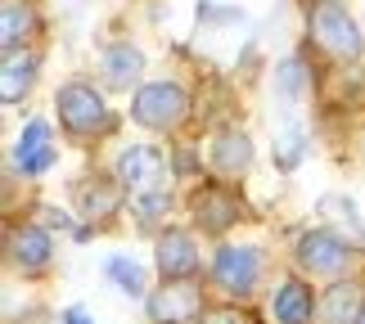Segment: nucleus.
Here are the masks:
<instances>
[{"instance_id":"nucleus-23","label":"nucleus","mask_w":365,"mask_h":324,"mask_svg":"<svg viewBox=\"0 0 365 324\" xmlns=\"http://www.w3.org/2000/svg\"><path fill=\"white\" fill-rule=\"evenodd\" d=\"M361 324H365V315H361Z\"/></svg>"},{"instance_id":"nucleus-9","label":"nucleus","mask_w":365,"mask_h":324,"mask_svg":"<svg viewBox=\"0 0 365 324\" xmlns=\"http://www.w3.org/2000/svg\"><path fill=\"white\" fill-rule=\"evenodd\" d=\"M190 216H194V230L226 234L235 221H244V203L230 185H199L190 194Z\"/></svg>"},{"instance_id":"nucleus-3","label":"nucleus","mask_w":365,"mask_h":324,"mask_svg":"<svg viewBox=\"0 0 365 324\" xmlns=\"http://www.w3.org/2000/svg\"><path fill=\"white\" fill-rule=\"evenodd\" d=\"M54 108H59V126L77 140H95L113 131V108L104 104V95L86 86V81H68L54 95Z\"/></svg>"},{"instance_id":"nucleus-2","label":"nucleus","mask_w":365,"mask_h":324,"mask_svg":"<svg viewBox=\"0 0 365 324\" xmlns=\"http://www.w3.org/2000/svg\"><path fill=\"white\" fill-rule=\"evenodd\" d=\"M307 23H312L316 46L325 50V54H334V59L356 63L361 54H365V36H361V27H356L352 14H347L343 0H312Z\"/></svg>"},{"instance_id":"nucleus-20","label":"nucleus","mask_w":365,"mask_h":324,"mask_svg":"<svg viewBox=\"0 0 365 324\" xmlns=\"http://www.w3.org/2000/svg\"><path fill=\"white\" fill-rule=\"evenodd\" d=\"M199 324H257V315L244 302H226V306H207L199 315Z\"/></svg>"},{"instance_id":"nucleus-16","label":"nucleus","mask_w":365,"mask_h":324,"mask_svg":"<svg viewBox=\"0 0 365 324\" xmlns=\"http://www.w3.org/2000/svg\"><path fill=\"white\" fill-rule=\"evenodd\" d=\"M36 86V54L27 50H5V68H0V100L23 104Z\"/></svg>"},{"instance_id":"nucleus-4","label":"nucleus","mask_w":365,"mask_h":324,"mask_svg":"<svg viewBox=\"0 0 365 324\" xmlns=\"http://www.w3.org/2000/svg\"><path fill=\"white\" fill-rule=\"evenodd\" d=\"M207 279L226 302H248L262 284V248L248 244H221L212 266H207Z\"/></svg>"},{"instance_id":"nucleus-13","label":"nucleus","mask_w":365,"mask_h":324,"mask_svg":"<svg viewBox=\"0 0 365 324\" xmlns=\"http://www.w3.org/2000/svg\"><path fill=\"white\" fill-rule=\"evenodd\" d=\"M365 315V284L361 279H334V284L320 293V311L316 324H361Z\"/></svg>"},{"instance_id":"nucleus-1","label":"nucleus","mask_w":365,"mask_h":324,"mask_svg":"<svg viewBox=\"0 0 365 324\" xmlns=\"http://www.w3.org/2000/svg\"><path fill=\"white\" fill-rule=\"evenodd\" d=\"M361 266V248L352 244L347 234L339 230H325V225H316V230H302L298 244H293V271L307 275V279H347Z\"/></svg>"},{"instance_id":"nucleus-19","label":"nucleus","mask_w":365,"mask_h":324,"mask_svg":"<svg viewBox=\"0 0 365 324\" xmlns=\"http://www.w3.org/2000/svg\"><path fill=\"white\" fill-rule=\"evenodd\" d=\"M108 279L126 293V298H145V275H140V266L135 261H126V257H108Z\"/></svg>"},{"instance_id":"nucleus-10","label":"nucleus","mask_w":365,"mask_h":324,"mask_svg":"<svg viewBox=\"0 0 365 324\" xmlns=\"http://www.w3.org/2000/svg\"><path fill=\"white\" fill-rule=\"evenodd\" d=\"M153 266H158L163 279H199L203 252L194 230H163L158 244H153Z\"/></svg>"},{"instance_id":"nucleus-22","label":"nucleus","mask_w":365,"mask_h":324,"mask_svg":"<svg viewBox=\"0 0 365 324\" xmlns=\"http://www.w3.org/2000/svg\"><path fill=\"white\" fill-rule=\"evenodd\" d=\"M298 90H302V63L289 59L284 68H279V95H284V100H293Z\"/></svg>"},{"instance_id":"nucleus-7","label":"nucleus","mask_w":365,"mask_h":324,"mask_svg":"<svg viewBox=\"0 0 365 324\" xmlns=\"http://www.w3.org/2000/svg\"><path fill=\"white\" fill-rule=\"evenodd\" d=\"M113 176L122 180V189L131 199H145V194H158V189H172L167 180V158L158 145H126L113 162Z\"/></svg>"},{"instance_id":"nucleus-5","label":"nucleus","mask_w":365,"mask_h":324,"mask_svg":"<svg viewBox=\"0 0 365 324\" xmlns=\"http://www.w3.org/2000/svg\"><path fill=\"white\" fill-rule=\"evenodd\" d=\"M131 117L145 126V131H158V135H172L185 126L190 117V95L180 81H149V86L135 90L131 100Z\"/></svg>"},{"instance_id":"nucleus-14","label":"nucleus","mask_w":365,"mask_h":324,"mask_svg":"<svg viewBox=\"0 0 365 324\" xmlns=\"http://www.w3.org/2000/svg\"><path fill=\"white\" fill-rule=\"evenodd\" d=\"M54 158H59V149H54V135H50V122H27L19 145H14V167H19L23 176H46Z\"/></svg>"},{"instance_id":"nucleus-18","label":"nucleus","mask_w":365,"mask_h":324,"mask_svg":"<svg viewBox=\"0 0 365 324\" xmlns=\"http://www.w3.org/2000/svg\"><path fill=\"white\" fill-rule=\"evenodd\" d=\"M36 32V14L27 0H5V14H0V46L5 50H23Z\"/></svg>"},{"instance_id":"nucleus-21","label":"nucleus","mask_w":365,"mask_h":324,"mask_svg":"<svg viewBox=\"0 0 365 324\" xmlns=\"http://www.w3.org/2000/svg\"><path fill=\"white\" fill-rule=\"evenodd\" d=\"M302 153H307V145H302V135L298 131H284L275 140V162L284 167V172H293V167L302 162Z\"/></svg>"},{"instance_id":"nucleus-6","label":"nucleus","mask_w":365,"mask_h":324,"mask_svg":"<svg viewBox=\"0 0 365 324\" xmlns=\"http://www.w3.org/2000/svg\"><path fill=\"white\" fill-rule=\"evenodd\" d=\"M203 306V284L199 279H163L158 288L145 293V320L149 324H199Z\"/></svg>"},{"instance_id":"nucleus-11","label":"nucleus","mask_w":365,"mask_h":324,"mask_svg":"<svg viewBox=\"0 0 365 324\" xmlns=\"http://www.w3.org/2000/svg\"><path fill=\"white\" fill-rule=\"evenodd\" d=\"M316 311H320V293L298 271L284 275L279 288L271 293V320L275 324H316Z\"/></svg>"},{"instance_id":"nucleus-15","label":"nucleus","mask_w":365,"mask_h":324,"mask_svg":"<svg viewBox=\"0 0 365 324\" xmlns=\"http://www.w3.org/2000/svg\"><path fill=\"white\" fill-rule=\"evenodd\" d=\"M207 162H212V172H217V176L240 180L248 167H252V140L240 131V126H226V131H217V135H212Z\"/></svg>"},{"instance_id":"nucleus-17","label":"nucleus","mask_w":365,"mask_h":324,"mask_svg":"<svg viewBox=\"0 0 365 324\" xmlns=\"http://www.w3.org/2000/svg\"><path fill=\"white\" fill-rule=\"evenodd\" d=\"M100 73H104V86H113V90H131V81H140V73H145V54H140L131 41H118V46H108V50H104Z\"/></svg>"},{"instance_id":"nucleus-8","label":"nucleus","mask_w":365,"mask_h":324,"mask_svg":"<svg viewBox=\"0 0 365 324\" xmlns=\"http://www.w3.org/2000/svg\"><path fill=\"white\" fill-rule=\"evenodd\" d=\"M5 261L14 266L19 275H46L50 266H54V239L50 230H41V225H9V234H5Z\"/></svg>"},{"instance_id":"nucleus-12","label":"nucleus","mask_w":365,"mask_h":324,"mask_svg":"<svg viewBox=\"0 0 365 324\" xmlns=\"http://www.w3.org/2000/svg\"><path fill=\"white\" fill-rule=\"evenodd\" d=\"M126 199H131V194L122 189L118 176H86V180L77 185V216H86L91 225H95V221H108V216L122 212Z\"/></svg>"}]
</instances>
